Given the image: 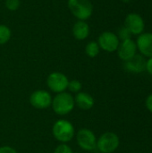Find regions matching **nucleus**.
<instances>
[{
	"label": "nucleus",
	"mask_w": 152,
	"mask_h": 153,
	"mask_svg": "<svg viewBox=\"0 0 152 153\" xmlns=\"http://www.w3.org/2000/svg\"><path fill=\"white\" fill-rule=\"evenodd\" d=\"M53 111L58 115V116H66L70 114L74 107V98L70 92H61L57 93L53 99H52V104H51Z\"/></svg>",
	"instance_id": "f257e3e1"
},
{
	"label": "nucleus",
	"mask_w": 152,
	"mask_h": 153,
	"mask_svg": "<svg viewBox=\"0 0 152 153\" xmlns=\"http://www.w3.org/2000/svg\"><path fill=\"white\" fill-rule=\"evenodd\" d=\"M52 134L57 142L67 143L75 136V129L70 121L66 119H58L52 126Z\"/></svg>",
	"instance_id": "f03ea898"
},
{
	"label": "nucleus",
	"mask_w": 152,
	"mask_h": 153,
	"mask_svg": "<svg viewBox=\"0 0 152 153\" xmlns=\"http://www.w3.org/2000/svg\"><path fill=\"white\" fill-rule=\"evenodd\" d=\"M68 7L80 21L89 19L93 13V6L90 0H68Z\"/></svg>",
	"instance_id": "7ed1b4c3"
},
{
	"label": "nucleus",
	"mask_w": 152,
	"mask_h": 153,
	"mask_svg": "<svg viewBox=\"0 0 152 153\" xmlns=\"http://www.w3.org/2000/svg\"><path fill=\"white\" fill-rule=\"evenodd\" d=\"M120 144L119 137L113 132H106L97 139V147L99 152L113 153L117 150Z\"/></svg>",
	"instance_id": "20e7f679"
},
{
	"label": "nucleus",
	"mask_w": 152,
	"mask_h": 153,
	"mask_svg": "<svg viewBox=\"0 0 152 153\" xmlns=\"http://www.w3.org/2000/svg\"><path fill=\"white\" fill-rule=\"evenodd\" d=\"M77 145L83 151L92 152L97 147V137L95 134L88 128H82L75 133Z\"/></svg>",
	"instance_id": "39448f33"
},
{
	"label": "nucleus",
	"mask_w": 152,
	"mask_h": 153,
	"mask_svg": "<svg viewBox=\"0 0 152 153\" xmlns=\"http://www.w3.org/2000/svg\"><path fill=\"white\" fill-rule=\"evenodd\" d=\"M69 80L67 76L59 72L51 73L47 78V85L48 89L55 93H61L67 90Z\"/></svg>",
	"instance_id": "423d86ee"
},
{
	"label": "nucleus",
	"mask_w": 152,
	"mask_h": 153,
	"mask_svg": "<svg viewBox=\"0 0 152 153\" xmlns=\"http://www.w3.org/2000/svg\"><path fill=\"white\" fill-rule=\"evenodd\" d=\"M52 96L50 92L45 90H37L30 96V104L36 109H47L51 107Z\"/></svg>",
	"instance_id": "0eeeda50"
},
{
	"label": "nucleus",
	"mask_w": 152,
	"mask_h": 153,
	"mask_svg": "<svg viewBox=\"0 0 152 153\" xmlns=\"http://www.w3.org/2000/svg\"><path fill=\"white\" fill-rule=\"evenodd\" d=\"M124 26L128 29L132 35H141L145 29V22L143 18L136 13H131L127 14L125 19Z\"/></svg>",
	"instance_id": "6e6552de"
},
{
	"label": "nucleus",
	"mask_w": 152,
	"mask_h": 153,
	"mask_svg": "<svg viewBox=\"0 0 152 153\" xmlns=\"http://www.w3.org/2000/svg\"><path fill=\"white\" fill-rule=\"evenodd\" d=\"M98 44L101 49L107 52H115L117 50L120 39H118L117 35L111 31H105L100 34L98 39Z\"/></svg>",
	"instance_id": "1a4fd4ad"
},
{
	"label": "nucleus",
	"mask_w": 152,
	"mask_h": 153,
	"mask_svg": "<svg viewBox=\"0 0 152 153\" xmlns=\"http://www.w3.org/2000/svg\"><path fill=\"white\" fill-rule=\"evenodd\" d=\"M137 45L136 41L132 39L122 40L117 48V55L119 58L123 61H128L133 58L137 53Z\"/></svg>",
	"instance_id": "9d476101"
},
{
	"label": "nucleus",
	"mask_w": 152,
	"mask_h": 153,
	"mask_svg": "<svg viewBox=\"0 0 152 153\" xmlns=\"http://www.w3.org/2000/svg\"><path fill=\"white\" fill-rule=\"evenodd\" d=\"M136 45L142 56L152 57V32H143L139 35Z\"/></svg>",
	"instance_id": "9b49d317"
},
{
	"label": "nucleus",
	"mask_w": 152,
	"mask_h": 153,
	"mask_svg": "<svg viewBox=\"0 0 152 153\" xmlns=\"http://www.w3.org/2000/svg\"><path fill=\"white\" fill-rule=\"evenodd\" d=\"M73 98L75 106L82 110H90L94 107L95 100L90 93L80 91L76 93V95Z\"/></svg>",
	"instance_id": "f8f14e48"
},
{
	"label": "nucleus",
	"mask_w": 152,
	"mask_h": 153,
	"mask_svg": "<svg viewBox=\"0 0 152 153\" xmlns=\"http://www.w3.org/2000/svg\"><path fill=\"white\" fill-rule=\"evenodd\" d=\"M125 69L131 73H142L145 71L146 60L143 56L135 55L133 58L125 62Z\"/></svg>",
	"instance_id": "ddd939ff"
},
{
	"label": "nucleus",
	"mask_w": 152,
	"mask_h": 153,
	"mask_svg": "<svg viewBox=\"0 0 152 153\" xmlns=\"http://www.w3.org/2000/svg\"><path fill=\"white\" fill-rule=\"evenodd\" d=\"M90 33V27L89 24L84 21H78L74 23L73 27V34L75 39L79 40L85 39Z\"/></svg>",
	"instance_id": "4468645a"
},
{
	"label": "nucleus",
	"mask_w": 152,
	"mask_h": 153,
	"mask_svg": "<svg viewBox=\"0 0 152 153\" xmlns=\"http://www.w3.org/2000/svg\"><path fill=\"white\" fill-rule=\"evenodd\" d=\"M99 50H100V48H99L98 42H96V41L89 42L85 48V52H86L87 56L91 58L96 57L99 54Z\"/></svg>",
	"instance_id": "2eb2a0df"
},
{
	"label": "nucleus",
	"mask_w": 152,
	"mask_h": 153,
	"mask_svg": "<svg viewBox=\"0 0 152 153\" xmlns=\"http://www.w3.org/2000/svg\"><path fill=\"white\" fill-rule=\"evenodd\" d=\"M11 38V30L5 25H0V45L5 44Z\"/></svg>",
	"instance_id": "dca6fc26"
},
{
	"label": "nucleus",
	"mask_w": 152,
	"mask_h": 153,
	"mask_svg": "<svg viewBox=\"0 0 152 153\" xmlns=\"http://www.w3.org/2000/svg\"><path fill=\"white\" fill-rule=\"evenodd\" d=\"M82 82L78 80H72V81H69L68 82L67 90H69L70 92L78 93L82 91Z\"/></svg>",
	"instance_id": "f3484780"
},
{
	"label": "nucleus",
	"mask_w": 152,
	"mask_h": 153,
	"mask_svg": "<svg viewBox=\"0 0 152 153\" xmlns=\"http://www.w3.org/2000/svg\"><path fill=\"white\" fill-rule=\"evenodd\" d=\"M118 39H121V40H125V39H132V34L131 32L128 30L127 28H125V26L121 27L119 30H118V33L116 34Z\"/></svg>",
	"instance_id": "a211bd4d"
},
{
	"label": "nucleus",
	"mask_w": 152,
	"mask_h": 153,
	"mask_svg": "<svg viewBox=\"0 0 152 153\" xmlns=\"http://www.w3.org/2000/svg\"><path fill=\"white\" fill-rule=\"evenodd\" d=\"M54 153H73V152L67 143H60L56 147Z\"/></svg>",
	"instance_id": "6ab92c4d"
},
{
	"label": "nucleus",
	"mask_w": 152,
	"mask_h": 153,
	"mask_svg": "<svg viewBox=\"0 0 152 153\" xmlns=\"http://www.w3.org/2000/svg\"><path fill=\"white\" fill-rule=\"evenodd\" d=\"M5 6L11 11H15L20 6V0H5Z\"/></svg>",
	"instance_id": "aec40b11"
},
{
	"label": "nucleus",
	"mask_w": 152,
	"mask_h": 153,
	"mask_svg": "<svg viewBox=\"0 0 152 153\" xmlns=\"http://www.w3.org/2000/svg\"><path fill=\"white\" fill-rule=\"evenodd\" d=\"M0 153H18L17 151L11 147V146H7V145H4V146H1L0 147Z\"/></svg>",
	"instance_id": "412c9836"
},
{
	"label": "nucleus",
	"mask_w": 152,
	"mask_h": 153,
	"mask_svg": "<svg viewBox=\"0 0 152 153\" xmlns=\"http://www.w3.org/2000/svg\"><path fill=\"white\" fill-rule=\"evenodd\" d=\"M145 105H146L147 109H148L151 113H152V94L149 95V96H148V98L146 99Z\"/></svg>",
	"instance_id": "4be33fe9"
},
{
	"label": "nucleus",
	"mask_w": 152,
	"mask_h": 153,
	"mask_svg": "<svg viewBox=\"0 0 152 153\" xmlns=\"http://www.w3.org/2000/svg\"><path fill=\"white\" fill-rule=\"evenodd\" d=\"M145 70L152 75V57L148 58V60H146V66H145Z\"/></svg>",
	"instance_id": "5701e85b"
},
{
	"label": "nucleus",
	"mask_w": 152,
	"mask_h": 153,
	"mask_svg": "<svg viewBox=\"0 0 152 153\" xmlns=\"http://www.w3.org/2000/svg\"><path fill=\"white\" fill-rule=\"evenodd\" d=\"M124 3H129V2H131L132 0H122Z\"/></svg>",
	"instance_id": "b1692460"
},
{
	"label": "nucleus",
	"mask_w": 152,
	"mask_h": 153,
	"mask_svg": "<svg viewBox=\"0 0 152 153\" xmlns=\"http://www.w3.org/2000/svg\"><path fill=\"white\" fill-rule=\"evenodd\" d=\"M94 153H100V152H94Z\"/></svg>",
	"instance_id": "393cba45"
}]
</instances>
